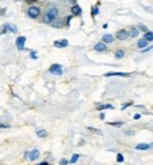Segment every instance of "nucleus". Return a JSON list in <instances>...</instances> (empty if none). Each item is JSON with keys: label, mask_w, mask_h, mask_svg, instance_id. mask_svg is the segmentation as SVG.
<instances>
[{"label": "nucleus", "mask_w": 153, "mask_h": 165, "mask_svg": "<svg viewBox=\"0 0 153 165\" xmlns=\"http://www.w3.org/2000/svg\"><path fill=\"white\" fill-rule=\"evenodd\" d=\"M58 16H60V9L57 7V6H54V4H50L44 10V13H43L41 22L44 24H53L57 19H58Z\"/></svg>", "instance_id": "nucleus-1"}, {"label": "nucleus", "mask_w": 153, "mask_h": 165, "mask_svg": "<svg viewBox=\"0 0 153 165\" xmlns=\"http://www.w3.org/2000/svg\"><path fill=\"white\" fill-rule=\"evenodd\" d=\"M26 14L30 17L31 20H37L41 16V9L37 4H33V6H30V7L26 10Z\"/></svg>", "instance_id": "nucleus-2"}, {"label": "nucleus", "mask_w": 153, "mask_h": 165, "mask_svg": "<svg viewBox=\"0 0 153 165\" xmlns=\"http://www.w3.org/2000/svg\"><path fill=\"white\" fill-rule=\"evenodd\" d=\"M48 71L51 73V74H54V75H63V66L54 63V64H51V66H50Z\"/></svg>", "instance_id": "nucleus-3"}, {"label": "nucleus", "mask_w": 153, "mask_h": 165, "mask_svg": "<svg viewBox=\"0 0 153 165\" xmlns=\"http://www.w3.org/2000/svg\"><path fill=\"white\" fill-rule=\"evenodd\" d=\"M26 41H27V39H26L24 36H19L16 39V49L19 51H23L26 49Z\"/></svg>", "instance_id": "nucleus-4"}, {"label": "nucleus", "mask_w": 153, "mask_h": 165, "mask_svg": "<svg viewBox=\"0 0 153 165\" xmlns=\"http://www.w3.org/2000/svg\"><path fill=\"white\" fill-rule=\"evenodd\" d=\"M6 32H10V33H17V27H16V26H13L11 23H4V26H3V29H1L0 34H4Z\"/></svg>", "instance_id": "nucleus-5"}, {"label": "nucleus", "mask_w": 153, "mask_h": 165, "mask_svg": "<svg viewBox=\"0 0 153 165\" xmlns=\"http://www.w3.org/2000/svg\"><path fill=\"white\" fill-rule=\"evenodd\" d=\"M115 39H118V40H126V39H129V33L128 30H125V29H121V30H118L116 32V36H115Z\"/></svg>", "instance_id": "nucleus-6"}, {"label": "nucleus", "mask_w": 153, "mask_h": 165, "mask_svg": "<svg viewBox=\"0 0 153 165\" xmlns=\"http://www.w3.org/2000/svg\"><path fill=\"white\" fill-rule=\"evenodd\" d=\"M40 158V151L37 148H33L31 151H30V154H28V159L31 161V162H34V161H37Z\"/></svg>", "instance_id": "nucleus-7"}, {"label": "nucleus", "mask_w": 153, "mask_h": 165, "mask_svg": "<svg viewBox=\"0 0 153 165\" xmlns=\"http://www.w3.org/2000/svg\"><path fill=\"white\" fill-rule=\"evenodd\" d=\"M71 16H82V9H81V6L77 3V4H74V6H71Z\"/></svg>", "instance_id": "nucleus-8"}, {"label": "nucleus", "mask_w": 153, "mask_h": 165, "mask_svg": "<svg viewBox=\"0 0 153 165\" xmlns=\"http://www.w3.org/2000/svg\"><path fill=\"white\" fill-rule=\"evenodd\" d=\"M94 50H95V51H98V53H105V51L108 50V46H106V44H104L102 41H99V43H97V44L94 46Z\"/></svg>", "instance_id": "nucleus-9"}, {"label": "nucleus", "mask_w": 153, "mask_h": 165, "mask_svg": "<svg viewBox=\"0 0 153 165\" xmlns=\"http://www.w3.org/2000/svg\"><path fill=\"white\" fill-rule=\"evenodd\" d=\"M105 77H129V73H119V71H109L105 73Z\"/></svg>", "instance_id": "nucleus-10"}, {"label": "nucleus", "mask_w": 153, "mask_h": 165, "mask_svg": "<svg viewBox=\"0 0 153 165\" xmlns=\"http://www.w3.org/2000/svg\"><path fill=\"white\" fill-rule=\"evenodd\" d=\"M54 47H57V49H65V47H68V40H65V39L56 40L54 41Z\"/></svg>", "instance_id": "nucleus-11"}, {"label": "nucleus", "mask_w": 153, "mask_h": 165, "mask_svg": "<svg viewBox=\"0 0 153 165\" xmlns=\"http://www.w3.org/2000/svg\"><path fill=\"white\" fill-rule=\"evenodd\" d=\"M113 40H115V37H113L112 34H104L102 36V43L104 44H111Z\"/></svg>", "instance_id": "nucleus-12"}, {"label": "nucleus", "mask_w": 153, "mask_h": 165, "mask_svg": "<svg viewBox=\"0 0 153 165\" xmlns=\"http://www.w3.org/2000/svg\"><path fill=\"white\" fill-rule=\"evenodd\" d=\"M36 135L38 138H47L48 137V132L46 131L44 128H38V130H36Z\"/></svg>", "instance_id": "nucleus-13"}, {"label": "nucleus", "mask_w": 153, "mask_h": 165, "mask_svg": "<svg viewBox=\"0 0 153 165\" xmlns=\"http://www.w3.org/2000/svg\"><path fill=\"white\" fill-rule=\"evenodd\" d=\"M97 110L98 111H102V110H113V105L112 104H102V103H99L97 105Z\"/></svg>", "instance_id": "nucleus-14"}, {"label": "nucleus", "mask_w": 153, "mask_h": 165, "mask_svg": "<svg viewBox=\"0 0 153 165\" xmlns=\"http://www.w3.org/2000/svg\"><path fill=\"white\" fill-rule=\"evenodd\" d=\"M128 33H129V37L135 39V37H137V36H139V30H137V27H130Z\"/></svg>", "instance_id": "nucleus-15"}, {"label": "nucleus", "mask_w": 153, "mask_h": 165, "mask_svg": "<svg viewBox=\"0 0 153 165\" xmlns=\"http://www.w3.org/2000/svg\"><path fill=\"white\" fill-rule=\"evenodd\" d=\"M143 40H146L147 43H149V41H153V32H146V33L143 34Z\"/></svg>", "instance_id": "nucleus-16"}, {"label": "nucleus", "mask_w": 153, "mask_h": 165, "mask_svg": "<svg viewBox=\"0 0 153 165\" xmlns=\"http://www.w3.org/2000/svg\"><path fill=\"white\" fill-rule=\"evenodd\" d=\"M135 148L139 149V151H146V149L150 148V145H149V144H137Z\"/></svg>", "instance_id": "nucleus-17"}, {"label": "nucleus", "mask_w": 153, "mask_h": 165, "mask_svg": "<svg viewBox=\"0 0 153 165\" xmlns=\"http://www.w3.org/2000/svg\"><path fill=\"white\" fill-rule=\"evenodd\" d=\"M146 46H147V41L146 40H143V39H140V40H137V47L140 50H143V49H146Z\"/></svg>", "instance_id": "nucleus-18"}, {"label": "nucleus", "mask_w": 153, "mask_h": 165, "mask_svg": "<svg viewBox=\"0 0 153 165\" xmlns=\"http://www.w3.org/2000/svg\"><path fill=\"white\" fill-rule=\"evenodd\" d=\"M98 13H99V6H92V9H91V16L92 17H95L98 14Z\"/></svg>", "instance_id": "nucleus-19"}, {"label": "nucleus", "mask_w": 153, "mask_h": 165, "mask_svg": "<svg viewBox=\"0 0 153 165\" xmlns=\"http://www.w3.org/2000/svg\"><path fill=\"white\" fill-rule=\"evenodd\" d=\"M123 56H125V51L121 49H118L116 51H115V57L116 58H123Z\"/></svg>", "instance_id": "nucleus-20"}, {"label": "nucleus", "mask_w": 153, "mask_h": 165, "mask_svg": "<svg viewBox=\"0 0 153 165\" xmlns=\"http://www.w3.org/2000/svg\"><path fill=\"white\" fill-rule=\"evenodd\" d=\"M78 159H80V154H74L73 157H71V159H68V162L70 164H75Z\"/></svg>", "instance_id": "nucleus-21"}, {"label": "nucleus", "mask_w": 153, "mask_h": 165, "mask_svg": "<svg viewBox=\"0 0 153 165\" xmlns=\"http://www.w3.org/2000/svg\"><path fill=\"white\" fill-rule=\"evenodd\" d=\"M30 58H33V60H37L38 58V54H37L36 50H30Z\"/></svg>", "instance_id": "nucleus-22"}, {"label": "nucleus", "mask_w": 153, "mask_h": 165, "mask_svg": "<svg viewBox=\"0 0 153 165\" xmlns=\"http://www.w3.org/2000/svg\"><path fill=\"white\" fill-rule=\"evenodd\" d=\"M108 125H112V127H116V128H119V127H122V125H123V123H122V121H115V123H109Z\"/></svg>", "instance_id": "nucleus-23"}, {"label": "nucleus", "mask_w": 153, "mask_h": 165, "mask_svg": "<svg viewBox=\"0 0 153 165\" xmlns=\"http://www.w3.org/2000/svg\"><path fill=\"white\" fill-rule=\"evenodd\" d=\"M51 26H54V27H63V20H58V19H57Z\"/></svg>", "instance_id": "nucleus-24"}, {"label": "nucleus", "mask_w": 153, "mask_h": 165, "mask_svg": "<svg viewBox=\"0 0 153 165\" xmlns=\"http://www.w3.org/2000/svg\"><path fill=\"white\" fill-rule=\"evenodd\" d=\"M70 162H68V159H65V158H63V159H60L58 161V165H68Z\"/></svg>", "instance_id": "nucleus-25"}, {"label": "nucleus", "mask_w": 153, "mask_h": 165, "mask_svg": "<svg viewBox=\"0 0 153 165\" xmlns=\"http://www.w3.org/2000/svg\"><path fill=\"white\" fill-rule=\"evenodd\" d=\"M116 161H118V162H123V161H125V158H123L122 154H118V155H116Z\"/></svg>", "instance_id": "nucleus-26"}, {"label": "nucleus", "mask_w": 153, "mask_h": 165, "mask_svg": "<svg viewBox=\"0 0 153 165\" xmlns=\"http://www.w3.org/2000/svg\"><path fill=\"white\" fill-rule=\"evenodd\" d=\"M130 105H133V103H132V101H129V103H125V104H123V105H122V110H125V108H128V107H130Z\"/></svg>", "instance_id": "nucleus-27"}, {"label": "nucleus", "mask_w": 153, "mask_h": 165, "mask_svg": "<svg viewBox=\"0 0 153 165\" xmlns=\"http://www.w3.org/2000/svg\"><path fill=\"white\" fill-rule=\"evenodd\" d=\"M137 30H143V32H147V29H146V26H143V24H139L137 26Z\"/></svg>", "instance_id": "nucleus-28"}, {"label": "nucleus", "mask_w": 153, "mask_h": 165, "mask_svg": "<svg viewBox=\"0 0 153 165\" xmlns=\"http://www.w3.org/2000/svg\"><path fill=\"white\" fill-rule=\"evenodd\" d=\"M135 131H132V130H128V131H125V135H133Z\"/></svg>", "instance_id": "nucleus-29"}, {"label": "nucleus", "mask_w": 153, "mask_h": 165, "mask_svg": "<svg viewBox=\"0 0 153 165\" xmlns=\"http://www.w3.org/2000/svg\"><path fill=\"white\" fill-rule=\"evenodd\" d=\"M150 50H153V46H150V47H146V49L142 50V53H146V51H150Z\"/></svg>", "instance_id": "nucleus-30"}, {"label": "nucleus", "mask_w": 153, "mask_h": 165, "mask_svg": "<svg viewBox=\"0 0 153 165\" xmlns=\"http://www.w3.org/2000/svg\"><path fill=\"white\" fill-rule=\"evenodd\" d=\"M0 128H10L9 124H0Z\"/></svg>", "instance_id": "nucleus-31"}, {"label": "nucleus", "mask_w": 153, "mask_h": 165, "mask_svg": "<svg viewBox=\"0 0 153 165\" xmlns=\"http://www.w3.org/2000/svg\"><path fill=\"white\" fill-rule=\"evenodd\" d=\"M36 165H50L48 161H43V162H38V164H36Z\"/></svg>", "instance_id": "nucleus-32"}, {"label": "nucleus", "mask_w": 153, "mask_h": 165, "mask_svg": "<svg viewBox=\"0 0 153 165\" xmlns=\"http://www.w3.org/2000/svg\"><path fill=\"white\" fill-rule=\"evenodd\" d=\"M139 118H140V114H135L133 116V120H139Z\"/></svg>", "instance_id": "nucleus-33"}, {"label": "nucleus", "mask_w": 153, "mask_h": 165, "mask_svg": "<svg viewBox=\"0 0 153 165\" xmlns=\"http://www.w3.org/2000/svg\"><path fill=\"white\" fill-rule=\"evenodd\" d=\"M99 118H101V120H105V114H104V113H101V114H99Z\"/></svg>", "instance_id": "nucleus-34"}]
</instances>
